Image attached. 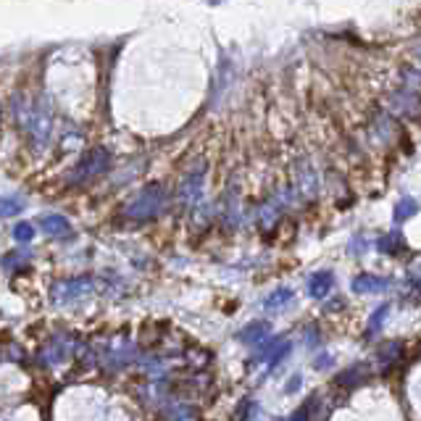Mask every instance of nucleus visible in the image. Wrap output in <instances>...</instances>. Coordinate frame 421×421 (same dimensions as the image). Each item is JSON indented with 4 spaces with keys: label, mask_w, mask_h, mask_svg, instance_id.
<instances>
[{
    "label": "nucleus",
    "mask_w": 421,
    "mask_h": 421,
    "mask_svg": "<svg viewBox=\"0 0 421 421\" xmlns=\"http://www.w3.org/2000/svg\"><path fill=\"white\" fill-rule=\"evenodd\" d=\"M290 421H308V405L298 408V411H295V416H292Z\"/></svg>",
    "instance_id": "nucleus-10"
},
{
    "label": "nucleus",
    "mask_w": 421,
    "mask_h": 421,
    "mask_svg": "<svg viewBox=\"0 0 421 421\" xmlns=\"http://www.w3.org/2000/svg\"><path fill=\"white\" fill-rule=\"evenodd\" d=\"M66 358H68V340H64V337H55V342L42 350V361L45 363H61Z\"/></svg>",
    "instance_id": "nucleus-5"
},
{
    "label": "nucleus",
    "mask_w": 421,
    "mask_h": 421,
    "mask_svg": "<svg viewBox=\"0 0 421 421\" xmlns=\"http://www.w3.org/2000/svg\"><path fill=\"white\" fill-rule=\"evenodd\" d=\"M398 348H400V342H387V348H382V353H379V366L387 369L390 363L398 358V353H400Z\"/></svg>",
    "instance_id": "nucleus-9"
},
{
    "label": "nucleus",
    "mask_w": 421,
    "mask_h": 421,
    "mask_svg": "<svg viewBox=\"0 0 421 421\" xmlns=\"http://www.w3.org/2000/svg\"><path fill=\"white\" fill-rule=\"evenodd\" d=\"M266 337H269V324H266V321H253V324H248V327L237 335V340L245 342V345H261Z\"/></svg>",
    "instance_id": "nucleus-4"
},
{
    "label": "nucleus",
    "mask_w": 421,
    "mask_h": 421,
    "mask_svg": "<svg viewBox=\"0 0 421 421\" xmlns=\"http://www.w3.org/2000/svg\"><path fill=\"white\" fill-rule=\"evenodd\" d=\"M387 287V282L385 279H379V277H371V274H361V277H355L353 282V290L355 292H382Z\"/></svg>",
    "instance_id": "nucleus-6"
},
{
    "label": "nucleus",
    "mask_w": 421,
    "mask_h": 421,
    "mask_svg": "<svg viewBox=\"0 0 421 421\" xmlns=\"http://www.w3.org/2000/svg\"><path fill=\"white\" fill-rule=\"evenodd\" d=\"M84 292H90V279H68L61 282L53 290V303H71L74 298H79Z\"/></svg>",
    "instance_id": "nucleus-2"
},
{
    "label": "nucleus",
    "mask_w": 421,
    "mask_h": 421,
    "mask_svg": "<svg viewBox=\"0 0 421 421\" xmlns=\"http://www.w3.org/2000/svg\"><path fill=\"white\" fill-rule=\"evenodd\" d=\"M301 382H303V379H301V374H295V377H292V379H290V382H287V392H292V390L298 387V385H301Z\"/></svg>",
    "instance_id": "nucleus-12"
},
{
    "label": "nucleus",
    "mask_w": 421,
    "mask_h": 421,
    "mask_svg": "<svg viewBox=\"0 0 421 421\" xmlns=\"http://www.w3.org/2000/svg\"><path fill=\"white\" fill-rule=\"evenodd\" d=\"M290 348H292V345H290L287 340H274L269 345H261V348H258V358L266 363V369H277L287 355H290Z\"/></svg>",
    "instance_id": "nucleus-1"
},
{
    "label": "nucleus",
    "mask_w": 421,
    "mask_h": 421,
    "mask_svg": "<svg viewBox=\"0 0 421 421\" xmlns=\"http://www.w3.org/2000/svg\"><path fill=\"white\" fill-rule=\"evenodd\" d=\"M332 287H335V277H332V271H316L311 279H308V295L311 298H327L329 292H332Z\"/></svg>",
    "instance_id": "nucleus-3"
},
{
    "label": "nucleus",
    "mask_w": 421,
    "mask_h": 421,
    "mask_svg": "<svg viewBox=\"0 0 421 421\" xmlns=\"http://www.w3.org/2000/svg\"><path fill=\"white\" fill-rule=\"evenodd\" d=\"M16 237L18 240H29V237H32V229H29V227H18Z\"/></svg>",
    "instance_id": "nucleus-13"
},
{
    "label": "nucleus",
    "mask_w": 421,
    "mask_h": 421,
    "mask_svg": "<svg viewBox=\"0 0 421 421\" xmlns=\"http://www.w3.org/2000/svg\"><path fill=\"white\" fill-rule=\"evenodd\" d=\"M387 316H390V305L385 303V305H379L374 314L369 316V324H366V337H374L379 329H382V324L387 321Z\"/></svg>",
    "instance_id": "nucleus-8"
},
{
    "label": "nucleus",
    "mask_w": 421,
    "mask_h": 421,
    "mask_svg": "<svg viewBox=\"0 0 421 421\" xmlns=\"http://www.w3.org/2000/svg\"><path fill=\"white\" fill-rule=\"evenodd\" d=\"M292 298H295V292L290 290V287H282V290H277L274 295H269L266 298V311H282V308H287V305L292 303Z\"/></svg>",
    "instance_id": "nucleus-7"
},
{
    "label": "nucleus",
    "mask_w": 421,
    "mask_h": 421,
    "mask_svg": "<svg viewBox=\"0 0 421 421\" xmlns=\"http://www.w3.org/2000/svg\"><path fill=\"white\" fill-rule=\"evenodd\" d=\"M61 224H64L61 219H51L48 224H45V227H48V232H61V229H64Z\"/></svg>",
    "instance_id": "nucleus-11"
},
{
    "label": "nucleus",
    "mask_w": 421,
    "mask_h": 421,
    "mask_svg": "<svg viewBox=\"0 0 421 421\" xmlns=\"http://www.w3.org/2000/svg\"><path fill=\"white\" fill-rule=\"evenodd\" d=\"M177 421H198V419H195L192 413H185V416H179V419H177Z\"/></svg>",
    "instance_id": "nucleus-14"
}]
</instances>
